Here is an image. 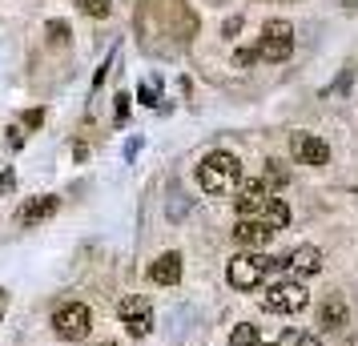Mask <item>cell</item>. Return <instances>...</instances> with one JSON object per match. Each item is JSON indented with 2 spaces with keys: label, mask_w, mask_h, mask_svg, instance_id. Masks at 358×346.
Listing matches in <instances>:
<instances>
[{
  "label": "cell",
  "mask_w": 358,
  "mask_h": 346,
  "mask_svg": "<svg viewBox=\"0 0 358 346\" xmlns=\"http://www.w3.org/2000/svg\"><path fill=\"white\" fill-rule=\"evenodd\" d=\"M242 182V161L234 157V153H226V149H213V153H206L201 157V165H197V185L206 189V194H229L234 185Z\"/></svg>",
  "instance_id": "1"
},
{
  "label": "cell",
  "mask_w": 358,
  "mask_h": 346,
  "mask_svg": "<svg viewBox=\"0 0 358 346\" xmlns=\"http://www.w3.org/2000/svg\"><path fill=\"white\" fill-rule=\"evenodd\" d=\"M278 266H286V258L278 262V258H266L262 250H250V254H238L234 262H229V286L234 290H258L266 274L278 270Z\"/></svg>",
  "instance_id": "2"
},
{
  "label": "cell",
  "mask_w": 358,
  "mask_h": 346,
  "mask_svg": "<svg viewBox=\"0 0 358 346\" xmlns=\"http://www.w3.org/2000/svg\"><path fill=\"white\" fill-rule=\"evenodd\" d=\"M306 286L298 278H278L266 286V294H262V306L270 314H298L302 306H306Z\"/></svg>",
  "instance_id": "3"
},
{
  "label": "cell",
  "mask_w": 358,
  "mask_h": 346,
  "mask_svg": "<svg viewBox=\"0 0 358 346\" xmlns=\"http://www.w3.org/2000/svg\"><path fill=\"white\" fill-rule=\"evenodd\" d=\"M89 326H93V314H89L85 302H65L61 310L52 314V330L65 343H85L89 338Z\"/></svg>",
  "instance_id": "4"
},
{
  "label": "cell",
  "mask_w": 358,
  "mask_h": 346,
  "mask_svg": "<svg viewBox=\"0 0 358 346\" xmlns=\"http://www.w3.org/2000/svg\"><path fill=\"white\" fill-rule=\"evenodd\" d=\"M290 52H294V29L286 20H266V29H262V36H258V57L270 61V65H278V61H286Z\"/></svg>",
  "instance_id": "5"
},
{
  "label": "cell",
  "mask_w": 358,
  "mask_h": 346,
  "mask_svg": "<svg viewBox=\"0 0 358 346\" xmlns=\"http://www.w3.org/2000/svg\"><path fill=\"white\" fill-rule=\"evenodd\" d=\"M117 314H121V322L129 326V334H133V338H145L149 330H153V306H149V298H141V294L121 298V306H117Z\"/></svg>",
  "instance_id": "6"
},
{
  "label": "cell",
  "mask_w": 358,
  "mask_h": 346,
  "mask_svg": "<svg viewBox=\"0 0 358 346\" xmlns=\"http://www.w3.org/2000/svg\"><path fill=\"white\" fill-rule=\"evenodd\" d=\"M234 206H238V217H262V210L270 206V185L262 182V178L242 182V189H238Z\"/></svg>",
  "instance_id": "7"
},
{
  "label": "cell",
  "mask_w": 358,
  "mask_h": 346,
  "mask_svg": "<svg viewBox=\"0 0 358 346\" xmlns=\"http://www.w3.org/2000/svg\"><path fill=\"white\" fill-rule=\"evenodd\" d=\"M290 153L298 157L302 165H326L330 161V145L314 133H294L290 137Z\"/></svg>",
  "instance_id": "8"
},
{
  "label": "cell",
  "mask_w": 358,
  "mask_h": 346,
  "mask_svg": "<svg viewBox=\"0 0 358 346\" xmlns=\"http://www.w3.org/2000/svg\"><path fill=\"white\" fill-rule=\"evenodd\" d=\"M350 326V306H346V298L342 294H330L322 302V310H318V330L322 334H338V330Z\"/></svg>",
  "instance_id": "9"
},
{
  "label": "cell",
  "mask_w": 358,
  "mask_h": 346,
  "mask_svg": "<svg viewBox=\"0 0 358 346\" xmlns=\"http://www.w3.org/2000/svg\"><path fill=\"white\" fill-rule=\"evenodd\" d=\"M274 238V230L262 222V217H242L238 226H234V242L238 246H250V250H262L266 242Z\"/></svg>",
  "instance_id": "10"
},
{
  "label": "cell",
  "mask_w": 358,
  "mask_h": 346,
  "mask_svg": "<svg viewBox=\"0 0 358 346\" xmlns=\"http://www.w3.org/2000/svg\"><path fill=\"white\" fill-rule=\"evenodd\" d=\"M57 206H61V201L52 198V194H41V198H29L24 206H20L17 222H20V226H41L45 217H52V214H57Z\"/></svg>",
  "instance_id": "11"
},
{
  "label": "cell",
  "mask_w": 358,
  "mask_h": 346,
  "mask_svg": "<svg viewBox=\"0 0 358 346\" xmlns=\"http://www.w3.org/2000/svg\"><path fill=\"white\" fill-rule=\"evenodd\" d=\"M149 278L157 282V286H178L181 282V254L178 250H165L162 258L149 266Z\"/></svg>",
  "instance_id": "12"
},
{
  "label": "cell",
  "mask_w": 358,
  "mask_h": 346,
  "mask_svg": "<svg viewBox=\"0 0 358 346\" xmlns=\"http://www.w3.org/2000/svg\"><path fill=\"white\" fill-rule=\"evenodd\" d=\"M286 266H290V274H298V278H310V274H318V270H322V250L298 246L290 258H286Z\"/></svg>",
  "instance_id": "13"
},
{
  "label": "cell",
  "mask_w": 358,
  "mask_h": 346,
  "mask_svg": "<svg viewBox=\"0 0 358 346\" xmlns=\"http://www.w3.org/2000/svg\"><path fill=\"white\" fill-rule=\"evenodd\" d=\"M262 222L270 226V230H282V226H290V206L282 198H270V206L262 210Z\"/></svg>",
  "instance_id": "14"
},
{
  "label": "cell",
  "mask_w": 358,
  "mask_h": 346,
  "mask_svg": "<svg viewBox=\"0 0 358 346\" xmlns=\"http://www.w3.org/2000/svg\"><path fill=\"white\" fill-rule=\"evenodd\" d=\"M229 346H262L258 343V326H254V322H238L234 334H229Z\"/></svg>",
  "instance_id": "15"
},
{
  "label": "cell",
  "mask_w": 358,
  "mask_h": 346,
  "mask_svg": "<svg viewBox=\"0 0 358 346\" xmlns=\"http://www.w3.org/2000/svg\"><path fill=\"white\" fill-rule=\"evenodd\" d=\"M278 346H322L318 343V334H302V330H286L282 334V343Z\"/></svg>",
  "instance_id": "16"
},
{
  "label": "cell",
  "mask_w": 358,
  "mask_h": 346,
  "mask_svg": "<svg viewBox=\"0 0 358 346\" xmlns=\"http://www.w3.org/2000/svg\"><path fill=\"white\" fill-rule=\"evenodd\" d=\"M77 4H81V13H89V17H109L113 13L109 0H77Z\"/></svg>",
  "instance_id": "17"
},
{
  "label": "cell",
  "mask_w": 358,
  "mask_h": 346,
  "mask_svg": "<svg viewBox=\"0 0 358 346\" xmlns=\"http://www.w3.org/2000/svg\"><path fill=\"white\" fill-rule=\"evenodd\" d=\"M266 185H270V189H282V185H286V169H282V161H270V169H266Z\"/></svg>",
  "instance_id": "18"
},
{
  "label": "cell",
  "mask_w": 358,
  "mask_h": 346,
  "mask_svg": "<svg viewBox=\"0 0 358 346\" xmlns=\"http://www.w3.org/2000/svg\"><path fill=\"white\" fill-rule=\"evenodd\" d=\"M137 97H141V105H157V81H145L137 89Z\"/></svg>",
  "instance_id": "19"
},
{
  "label": "cell",
  "mask_w": 358,
  "mask_h": 346,
  "mask_svg": "<svg viewBox=\"0 0 358 346\" xmlns=\"http://www.w3.org/2000/svg\"><path fill=\"white\" fill-rule=\"evenodd\" d=\"M49 36H52V41H69V24H65V20H52Z\"/></svg>",
  "instance_id": "20"
},
{
  "label": "cell",
  "mask_w": 358,
  "mask_h": 346,
  "mask_svg": "<svg viewBox=\"0 0 358 346\" xmlns=\"http://www.w3.org/2000/svg\"><path fill=\"white\" fill-rule=\"evenodd\" d=\"M125 117H129V97L117 93V125H125Z\"/></svg>",
  "instance_id": "21"
},
{
  "label": "cell",
  "mask_w": 358,
  "mask_h": 346,
  "mask_svg": "<svg viewBox=\"0 0 358 346\" xmlns=\"http://www.w3.org/2000/svg\"><path fill=\"white\" fill-rule=\"evenodd\" d=\"M41 121H45V109H29V113H24V129H36Z\"/></svg>",
  "instance_id": "22"
},
{
  "label": "cell",
  "mask_w": 358,
  "mask_h": 346,
  "mask_svg": "<svg viewBox=\"0 0 358 346\" xmlns=\"http://www.w3.org/2000/svg\"><path fill=\"white\" fill-rule=\"evenodd\" d=\"M258 61V49H242L238 52V65H254Z\"/></svg>",
  "instance_id": "23"
},
{
  "label": "cell",
  "mask_w": 358,
  "mask_h": 346,
  "mask_svg": "<svg viewBox=\"0 0 358 346\" xmlns=\"http://www.w3.org/2000/svg\"><path fill=\"white\" fill-rule=\"evenodd\" d=\"M8 145H13V149H20V145H24V133H20L17 125H13V129H8Z\"/></svg>",
  "instance_id": "24"
},
{
  "label": "cell",
  "mask_w": 358,
  "mask_h": 346,
  "mask_svg": "<svg viewBox=\"0 0 358 346\" xmlns=\"http://www.w3.org/2000/svg\"><path fill=\"white\" fill-rule=\"evenodd\" d=\"M13 189V169H0V194Z\"/></svg>",
  "instance_id": "25"
},
{
  "label": "cell",
  "mask_w": 358,
  "mask_h": 346,
  "mask_svg": "<svg viewBox=\"0 0 358 346\" xmlns=\"http://www.w3.org/2000/svg\"><path fill=\"white\" fill-rule=\"evenodd\" d=\"M342 346H358V334H355V338H342Z\"/></svg>",
  "instance_id": "26"
},
{
  "label": "cell",
  "mask_w": 358,
  "mask_h": 346,
  "mask_svg": "<svg viewBox=\"0 0 358 346\" xmlns=\"http://www.w3.org/2000/svg\"><path fill=\"white\" fill-rule=\"evenodd\" d=\"M93 346H117V343H93Z\"/></svg>",
  "instance_id": "27"
},
{
  "label": "cell",
  "mask_w": 358,
  "mask_h": 346,
  "mask_svg": "<svg viewBox=\"0 0 358 346\" xmlns=\"http://www.w3.org/2000/svg\"><path fill=\"white\" fill-rule=\"evenodd\" d=\"M0 294H4V290H0Z\"/></svg>",
  "instance_id": "28"
}]
</instances>
